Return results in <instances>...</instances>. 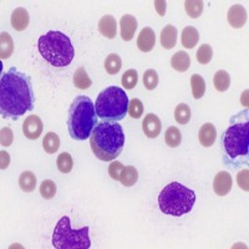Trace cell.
I'll list each match as a JSON object with an SVG mask.
<instances>
[{
  "instance_id": "10",
  "label": "cell",
  "mask_w": 249,
  "mask_h": 249,
  "mask_svg": "<svg viewBox=\"0 0 249 249\" xmlns=\"http://www.w3.org/2000/svg\"><path fill=\"white\" fill-rule=\"evenodd\" d=\"M232 184V176L228 172H226V171H221L214 177V181H213V191H214L215 195L223 197V196H227L231 192Z\"/></svg>"
},
{
  "instance_id": "36",
  "label": "cell",
  "mask_w": 249,
  "mask_h": 249,
  "mask_svg": "<svg viewBox=\"0 0 249 249\" xmlns=\"http://www.w3.org/2000/svg\"><path fill=\"white\" fill-rule=\"evenodd\" d=\"M213 57V50L212 46L208 45V44H203V45L199 46V49L197 50V61L202 65H206L208 62H211Z\"/></svg>"
},
{
  "instance_id": "29",
  "label": "cell",
  "mask_w": 249,
  "mask_h": 249,
  "mask_svg": "<svg viewBox=\"0 0 249 249\" xmlns=\"http://www.w3.org/2000/svg\"><path fill=\"white\" fill-rule=\"evenodd\" d=\"M204 3L202 0H187L184 1V9H186V13L190 15L192 19H197L202 15L203 12Z\"/></svg>"
},
{
  "instance_id": "4",
  "label": "cell",
  "mask_w": 249,
  "mask_h": 249,
  "mask_svg": "<svg viewBox=\"0 0 249 249\" xmlns=\"http://www.w3.org/2000/svg\"><path fill=\"white\" fill-rule=\"evenodd\" d=\"M97 124L96 110L92 100L85 95L75 97L68 113L69 135L75 141H85Z\"/></svg>"
},
{
  "instance_id": "16",
  "label": "cell",
  "mask_w": 249,
  "mask_h": 249,
  "mask_svg": "<svg viewBox=\"0 0 249 249\" xmlns=\"http://www.w3.org/2000/svg\"><path fill=\"white\" fill-rule=\"evenodd\" d=\"M99 31L107 39H113L117 34L116 19L112 15H105L99 21Z\"/></svg>"
},
{
  "instance_id": "11",
  "label": "cell",
  "mask_w": 249,
  "mask_h": 249,
  "mask_svg": "<svg viewBox=\"0 0 249 249\" xmlns=\"http://www.w3.org/2000/svg\"><path fill=\"white\" fill-rule=\"evenodd\" d=\"M227 19H228V23H230V25L232 26V28H243V26L246 25L247 20H248L247 10L244 9V6L239 5V4L232 5L230 8V10H228Z\"/></svg>"
},
{
  "instance_id": "23",
  "label": "cell",
  "mask_w": 249,
  "mask_h": 249,
  "mask_svg": "<svg viewBox=\"0 0 249 249\" xmlns=\"http://www.w3.org/2000/svg\"><path fill=\"white\" fill-rule=\"evenodd\" d=\"M191 88H192L193 99H202L204 96V92H206V81L201 75L193 74L191 76Z\"/></svg>"
},
{
  "instance_id": "33",
  "label": "cell",
  "mask_w": 249,
  "mask_h": 249,
  "mask_svg": "<svg viewBox=\"0 0 249 249\" xmlns=\"http://www.w3.org/2000/svg\"><path fill=\"white\" fill-rule=\"evenodd\" d=\"M191 108L187 104H179L175 108V119L179 124H186L191 120Z\"/></svg>"
},
{
  "instance_id": "39",
  "label": "cell",
  "mask_w": 249,
  "mask_h": 249,
  "mask_svg": "<svg viewBox=\"0 0 249 249\" xmlns=\"http://www.w3.org/2000/svg\"><path fill=\"white\" fill-rule=\"evenodd\" d=\"M13 141H14V133L9 127H3L0 131V143L4 147H9L12 146Z\"/></svg>"
},
{
  "instance_id": "25",
  "label": "cell",
  "mask_w": 249,
  "mask_h": 249,
  "mask_svg": "<svg viewBox=\"0 0 249 249\" xmlns=\"http://www.w3.org/2000/svg\"><path fill=\"white\" fill-rule=\"evenodd\" d=\"M72 81H74V85L80 90H88L92 85V81L84 68H79L75 71Z\"/></svg>"
},
{
  "instance_id": "7",
  "label": "cell",
  "mask_w": 249,
  "mask_h": 249,
  "mask_svg": "<svg viewBox=\"0 0 249 249\" xmlns=\"http://www.w3.org/2000/svg\"><path fill=\"white\" fill-rule=\"evenodd\" d=\"M127 95L119 86H108L104 89L95 102L96 115L107 122H119L124 119L128 110Z\"/></svg>"
},
{
  "instance_id": "6",
  "label": "cell",
  "mask_w": 249,
  "mask_h": 249,
  "mask_svg": "<svg viewBox=\"0 0 249 249\" xmlns=\"http://www.w3.org/2000/svg\"><path fill=\"white\" fill-rule=\"evenodd\" d=\"M196 203V192L178 182H171L159 196V206L162 213L181 217L191 212Z\"/></svg>"
},
{
  "instance_id": "1",
  "label": "cell",
  "mask_w": 249,
  "mask_h": 249,
  "mask_svg": "<svg viewBox=\"0 0 249 249\" xmlns=\"http://www.w3.org/2000/svg\"><path fill=\"white\" fill-rule=\"evenodd\" d=\"M31 77L12 68L0 79V112L3 117L18 119L34 108Z\"/></svg>"
},
{
  "instance_id": "22",
  "label": "cell",
  "mask_w": 249,
  "mask_h": 249,
  "mask_svg": "<svg viewBox=\"0 0 249 249\" xmlns=\"http://www.w3.org/2000/svg\"><path fill=\"white\" fill-rule=\"evenodd\" d=\"M139 181V171L133 166H126L120 177V182L124 187H132Z\"/></svg>"
},
{
  "instance_id": "17",
  "label": "cell",
  "mask_w": 249,
  "mask_h": 249,
  "mask_svg": "<svg viewBox=\"0 0 249 249\" xmlns=\"http://www.w3.org/2000/svg\"><path fill=\"white\" fill-rule=\"evenodd\" d=\"M10 21H12V26L14 28V30L24 31L28 28L29 21H30V17H29L28 10L24 8H17L14 12H13Z\"/></svg>"
},
{
  "instance_id": "41",
  "label": "cell",
  "mask_w": 249,
  "mask_h": 249,
  "mask_svg": "<svg viewBox=\"0 0 249 249\" xmlns=\"http://www.w3.org/2000/svg\"><path fill=\"white\" fill-rule=\"evenodd\" d=\"M153 5H155L156 12L159 13V15L163 17V15L166 14V9H167V3H166L164 0H156L155 3H153Z\"/></svg>"
},
{
  "instance_id": "26",
  "label": "cell",
  "mask_w": 249,
  "mask_h": 249,
  "mask_svg": "<svg viewBox=\"0 0 249 249\" xmlns=\"http://www.w3.org/2000/svg\"><path fill=\"white\" fill-rule=\"evenodd\" d=\"M19 186L24 192H33L36 187V176L31 171H25L20 175Z\"/></svg>"
},
{
  "instance_id": "42",
  "label": "cell",
  "mask_w": 249,
  "mask_h": 249,
  "mask_svg": "<svg viewBox=\"0 0 249 249\" xmlns=\"http://www.w3.org/2000/svg\"><path fill=\"white\" fill-rule=\"evenodd\" d=\"M9 163H10V156H9V153L5 152V151H1V152H0V168H1V170H6Z\"/></svg>"
},
{
  "instance_id": "18",
  "label": "cell",
  "mask_w": 249,
  "mask_h": 249,
  "mask_svg": "<svg viewBox=\"0 0 249 249\" xmlns=\"http://www.w3.org/2000/svg\"><path fill=\"white\" fill-rule=\"evenodd\" d=\"M171 66L178 72H186L191 66V57L186 51H178L171 59Z\"/></svg>"
},
{
  "instance_id": "20",
  "label": "cell",
  "mask_w": 249,
  "mask_h": 249,
  "mask_svg": "<svg viewBox=\"0 0 249 249\" xmlns=\"http://www.w3.org/2000/svg\"><path fill=\"white\" fill-rule=\"evenodd\" d=\"M199 40V33L198 30L193 26H186L182 31L181 41L182 45L186 49H193Z\"/></svg>"
},
{
  "instance_id": "3",
  "label": "cell",
  "mask_w": 249,
  "mask_h": 249,
  "mask_svg": "<svg viewBox=\"0 0 249 249\" xmlns=\"http://www.w3.org/2000/svg\"><path fill=\"white\" fill-rule=\"evenodd\" d=\"M90 146L93 155L100 161H113L124 151V130L117 122H99L91 133Z\"/></svg>"
},
{
  "instance_id": "34",
  "label": "cell",
  "mask_w": 249,
  "mask_h": 249,
  "mask_svg": "<svg viewBox=\"0 0 249 249\" xmlns=\"http://www.w3.org/2000/svg\"><path fill=\"white\" fill-rule=\"evenodd\" d=\"M143 85L144 88L150 91L155 90L157 88V85H159V74H157V71L153 70V69H148V70L144 71Z\"/></svg>"
},
{
  "instance_id": "9",
  "label": "cell",
  "mask_w": 249,
  "mask_h": 249,
  "mask_svg": "<svg viewBox=\"0 0 249 249\" xmlns=\"http://www.w3.org/2000/svg\"><path fill=\"white\" fill-rule=\"evenodd\" d=\"M43 121L37 115H30L23 124V132L26 139L37 140L43 133Z\"/></svg>"
},
{
  "instance_id": "24",
  "label": "cell",
  "mask_w": 249,
  "mask_h": 249,
  "mask_svg": "<svg viewBox=\"0 0 249 249\" xmlns=\"http://www.w3.org/2000/svg\"><path fill=\"white\" fill-rule=\"evenodd\" d=\"M213 84H214L215 90L219 91V92H224L231 86L230 74L226 70H218L213 77Z\"/></svg>"
},
{
  "instance_id": "32",
  "label": "cell",
  "mask_w": 249,
  "mask_h": 249,
  "mask_svg": "<svg viewBox=\"0 0 249 249\" xmlns=\"http://www.w3.org/2000/svg\"><path fill=\"white\" fill-rule=\"evenodd\" d=\"M137 82H139V74L135 69H128L124 75H122L121 84L126 90H132L136 88Z\"/></svg>"
},
{
  "instance_id": "35",
  "label": "cell",
  "mask_w": 249,
  "mask_h": 249,
  "mask_svg": "<svg viewBox=\"0 0 249 249\" xmlns=\"http://www.w3.org/2000/svg\"><path fill=\"white\" fill-rule=\"evenodd\" d=\"M40 195L44 199H51L54 198L56 195V184L51 179H45L43 181L41 186H40Z\"/></svg>"
},
{
  "instance_id": "12",
  "label": "cell",
  "mask_w": 249,
  "mask_h": 249,
  "mask_svg": "<svg viewBox=\"0 0 249 249\" xmlns=\"http://www.w3.org/2000/svg\"><path fill=\"white\" fill-rule=\"evenodd\" d=\"M142 130L148 139H156L159 137L162 130L161 120L155 113H148L142 122Z\"/></svg>"
},
{
  "instance_id": "5",
  "label": "cell",
  "mask_w": 249,
  "mask_h": 249,
  "mask_svg": "<svg viewBox=\"0 0 249 249\" xmlns=\"http://www.w3.org/2000/svg\"><path fill=\"white\" fill-rule=\"evenodd\" d=\"M40 55L55 68H65L74 60L75 50L68 35L51 30L37 40Z\"/></svg>"
},
{
  "instance_id": "37",
  "label": "cell",
  "mask_w": 249,
  "mask_h": 249,
  "mask_svg": "<svg viewBox=\"0 0 249 249\" xmlns=\"http://www.w3.org/2000/svg\"><path fill=\"white\" fill-rule=\"evenodd\" d=\"M128 115L132 119H140L143 113V104L140 99H132L128 102Z\"/></svg>"
},
{
  "instance_id": "8",
  "label": "cell",
  "mask_w": 249,
  "mask_h": 249,
  "mask_svg": "<svg viewBox=\"0 0 249 249\" xmlns=\"http://www.w3.org/2000/svg\"><path fill=\"white\" fill-rule=\"evenodd\" d=\"M53 246L56 249H89L91 247L89 227L71 230L70 218L62 217L55 226L53 233Z\"/></svg>"
},
{
  "instance_id": "15",
  "label": "cell",
  "mask_w": 249,
  "mask_h": 249,
  "mask_svg": "<svg viewBox=\"0 0 249 249\" xmlns=\"http://www.w3.org/2000/svg\"><path fill=\"white\" fill-rule=\"evenodd\" d=\"M215 139H217V130H215L214 124L211 122L202 124L198 132V140L203 147H211L214 144Z\"/></svg>"
},
{
  "instance_id": "14",
  "label": "cell",
  "mask_w": 249,
  "mask_h": 249,
  "mask_svg": "<svg viewBox=\"0 0 249 249\" xmlns=\"http://www.w3.org/2000/svg\"><path fill=\"white\" fill-rule=\"evenodd\" d=\"M156 44V35L155 31L151 28H143L137 37V48L142 53H150Z\"/></svg>"
},
{
  "instance_id": "40",
  "label": "cell",
  "mask_w": 249,
  "mask_h": 249,
  "mask_svg": "<svg viewBox=\"0 0 249 249\" xmlns=\"http://www.w3.org/2000/svg\"><path fill=\"white\" fill-rule=\"evenodd\" d=\"M248 173H249L248 168H246V170L241 171V172H239L237 175V183H238V186L241 187V188L243 191H246V192H248V191H249V186H248V183H249V182H248L249 181V176H248Z\"/></svg>"
},
{
  "instance_id": "27",
  "label": "cell",
  "mask_w": 249,
  "mask_h": 249,
  "mask_svg": "<svg viewBox=\"0 0 249 249\" xmlns=\"http://www.w3.org/2000/svg\"><path fill=\"white\" fill-rule=\"evenodd\" d=\"M164 142L167 146L170 147L176 148L178 147L182 142V133L181 131L178 130L175 126H171V127L167 128L166 133H164Z\"/></svg>"
},
{
  "instance_id": "28",
  "label": "cell",
  "mask_w": 249,
  "mask_h": 249,
  "mask_svg": "<svg viewBox=\"0 0 249 249\" xmlns=\"http://www.w3.org/2000/svg\"><path fill=\"white\" fill-rule=\"evenodd\" d=\"M43 147L45 152L48 153H55L60 147V139L57 136V133L55 132H48L43 140Z\"/></svg>"
},
{
  "instance_id": "38",
  "label": "cell",
  "mask_w": 249,
  "mask_h": 249,
  "mask_svg": "<svg viewBox=\"0 0 249 249\" xmlns=\"http://www.w3.org/2000/svg\"><path fill=\"white\" fill-rule=\"evenodd\" d=\"M124 166L119 161H111V164L108 166V175L115 181H120L121 173L124 171Z\"/></svg>"
},
{
  "instance_id": "31",
  "label": "cell",
  "mask_w": 249,
  "mask_h": 249,
  "mask_svg": "<svg viewBox=\"0 0 249 249\" xmlns=\"http://www.w3.org/2000/svg\"><path fill=\"white\" fill-rule=\"evenodd\" d=\"M56 166L57 170L61 173H69L71 172L72 167H74V161H72V157L69 152H62L57 156L56 160Z\"/></svg>"
},
{
  "instance_id": "43",
  "label": "cell",
  "mask_w": 249,
  "mask_h": 249,
  "mask_svg": "<svg viewBox=\"0 0 249 249\" xmlns=\"http://www.w3.org/2000/svg\"><path fill=\"white\" fill-rule=\"evenodd\" d=\"M241 102L244 107L248 108V90L243 91V93H242V97H241Z\"/></svg>"
},
{
  "instance_id": "2",
  "label": "cell",
  "mask_w": 249,
  "mask_h": 249,
  "mask_svg": "<svg viewBox=\"0 0 249 249\" xmlns=\"http://www.w3.org/2000/svg\"><path fill=\"white\" fill-rule=\"evenodd\" d=\"M223 161L237 170L249 162V111L244 108L231 119L230 126L222 136Z\"/></svg>"
},
{
  "instance_id": "21",
  "label": "cell",
  "mask_w": 249,
  "mask_h": 249,
  "mask_svg": "<svg viewBox=\"0 0 249 249\" xmlns=\"http://www.w3.org/2000/svg\"><path fill=\"white\" fill-rule=\"evenodd\" d=\"M14 53V40L9 33L0 34V57L1 60L9 59Z\"/></svg>"
},
{
  "instance_id": "30",
  "label": "cell",
  "mask_w": 249,
  "mask_h": 249,
  "mask_svg": "<svg viewBox=\"0 0 249 249\" xmlns=\"http://www.w3.org/2000/svg\"><path fill=\"white\" fill-rule=\"evenodd\" d=\"M122 68V60L117 54H110L105 59V70L108 75L117 74Z\"/></svg>"
},
{
  "instance_id": "19",
  "label": "cell",
  "mask_w": 249,
  "mask_h": 249,
  "mask_svg": "<svg viewBox=\"0 0 249 249\" xmlns=\"http://www.w3.org/2000/svg\"><path fill=\"white\" fill-rule=\"evenodd\" d=\"M177 44V29L173 25H166L161 31V45L164 49L175 48Z\"/></svg>"
},
{
  "instance_id": "13",
  "label": "cell",
  "mask_w": 249,
  "mask_h": 249,
  "mask_svg": "<svg viewBox=\"0 0 249 249\" xmlns=\"http://www.w3.org/2000/svg\"><path fill=\"white\" fill-rule=\"evenodd\" d=\"M120 28H121V37L124 41H131L133 39L135 31L137 29V20L133 15L126 14L120 20Z\"/></svg>"
}]
</instances>
